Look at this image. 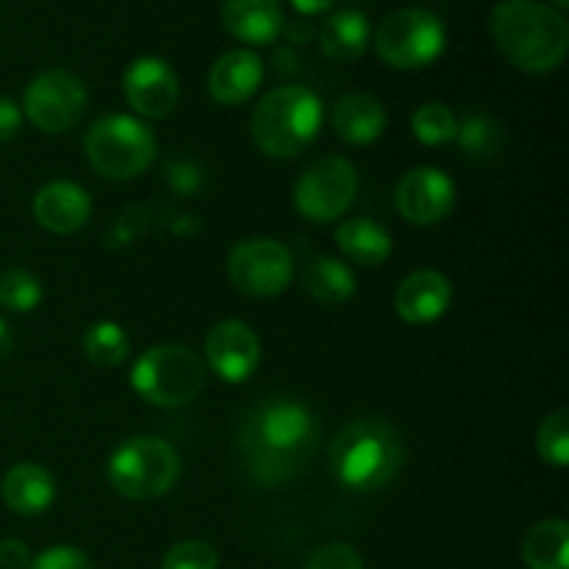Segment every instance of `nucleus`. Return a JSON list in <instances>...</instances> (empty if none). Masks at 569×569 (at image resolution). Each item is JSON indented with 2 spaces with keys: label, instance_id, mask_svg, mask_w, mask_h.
Returning a JSON list of instances; mask_svg holds the SVG:
<instances>
[{
  "label": "nucleus",
  "instance_id": "nucleus-1",
  "mask_svg": "<svg viewBox=\"0 0 569 569\" xmlns=\"http://www.w3.org/2000/svg\"><path fill=\"white\" fill-rule=\"evenodd\" d=\"M317 437L320 428L309 406L276 395L242 417L237 450L250 481L272 489L303 472L317 448Z\"/></svg>",
  "mask_w": 569,
  "mask_h": 569
},
{
  "label": "nucleus",
  "instance_id": "nucleus-2",
  "mask_svg": "<svg viewBox=\"0 0 569 569\" xmlns=\"http://www.w3.org/2000/svg\"><path fill=\"white\" fill-rule=\"evenodd\" d=\"M500 53L522 72H553L567 59L569 22L565 11L539 0H500L489 17Z\"/></svg>",
  "mask_w": 569,
  "mask_h": 569
},
{
  "label": "nucleus",
  "instance_id": "nucleus-3",
  "mask_svg": "<svg viewBox=\"0 0 569 569\" xmlns=\"http://www.w3.org/2000/svg\"><path fill=\"white\" fill-rule=\"evenodd\" d=\"M406 445L398 428L381 417H365L333 437L328 465L339 487L350 492H376L400 472Z\"/></svg>",
  "mask_w": 569,
  "mask_h": 569
},
{
  "label": "nucleus",
  "instance_id": "nucleus-4",
  "mask_svg": "<svg viewBox=\"0 0 569 569\" xmlns=\"http://www.w3.org/2000/svg\"><path fill=\"white\" fill-rule=\"evenodd\" d=\"M322 103L306 87H278L259 100L250 117V137L270 159H295L317 139Z\"/></svg>",
  "mask_w": 569,
  "mask_h": 569
},
{
  "label": "nucleus",
  "instance_id": "nucleus-5",
  "mask_svg": "<svg viewBox=\"0 0 569 569\" xmlns=\"http://www.w3.org/2000/svg\"><path fill=\"white\" fill-rule=\"evenodd\" d=\"M106 478L122 498H161L181 478V456L159 437H131L111 453Z\"/></svg>",
  "mask_w": 569,
  "mask_h": 569
},
{
  "label": "nucleus",
  "instance_id": "nucleus-6",
  "mask_svg": "<svg viewBox=\"0 0 569 569\" xmlns=\"http://www.w3.org/2000/svg\"><path fill=\"white\" fill-rule=\"evenodd\" d=\"M83 150L94 172L109 181H131L156 159V137L137 117L109 114L92 122Z\"/></svg>",
  "mask_w": 569,
  "mask_h": 569
},
{
  "label": "nucleus",
  "instance_id": "nucleus-7",
  "mask_svg": "<svg viewBox=\"0 0 569 569\" xmlns=\"http://www.w3.org/2000/svg\"><path fill=\"white\" fill-rule=\"evenodd\" d=\"M206 383V365L183 345H156L144 350L131 367V387L159 409H178L200 395Z\"/></svg>",
  "mask_w": 569,
  "mask_h": 569
},
{
  "label": "nucleus",
  "instance_id": "nucleus-8",
  "mask_svg": "<svg viewBox=\"0 0 569 569\" xmlns=\"http://www.w3.org/2000/svg\"><path fill=\"white\" fill-rule=\"evenodd\" d=\"M448 31L433 11L422 6L398 9L376 31V50L395 70H422L445 53Z\"/></svg>",
  "mask_w": 569,
  "mask_h": 569
},
{
  "label": "nucleus",
  "instance_id": "nucleus-9",
  "mask_svg": "<svg viewBox=\"0 0 569 569\" xmlns=\"http://www.w3.org/2000/svg\"><path fill=\"white\" fill-rule=\"evenodd\" d=\"M359 192V172L342 156H322L311 161L295 183V209L311 222H333L353 206Z\"/></svg>",
  "mask_w": 569,
  "mask_h": 569
},
{
  "label": "nucleus",
  "instance_id": "nucleus-10",
  "mask_svg": "<svg viewBox=\"0 0 569 569\" xmlns=\"http://www.w3.org/2000/svg\"><path fill=\"white\" fill-rule=\"evenodd\" d=\"M228 278L250 298H276L292 283L295 259L276 239H242L228 253Z\"/></svg>",
  "mask_w": 569,
  "mask_h": 569
},
{
  "label": "nucleus",
  "instance_id": "nucleus-11",
  "mask_svg": "<svg viewBox=\"0 0 569 569\" xmlns=\"http://www.w3.org/2000/svg\"><path fill=\"white\" fill-rule=\"evenodd\" d=\"M87 87L67 70H44L26 87V117L44 133H67L87 111Z\"/></svg>",
  "mask_w": 569,
  "mask_h": 569
},
{
  "label": "nucleus",
  "instance_id": "nucleus-12",
  "mask_svg": "<svg viewBox=\"0 0 569 569\" xmlns=\"http://www.w3.org/2000/svg\"><path fill=\"white\" fill-rule=\"evenodd\" d=\"M395 206L415 226H437L453 211L456 183L437 167H415L398 181Z\"/></svg>",
  "mask_w": 569,
  "mask_h": 569
},
{
  "label": "nucleus",
  "instance_id": "nucleus-13",
  "mask_svg": "<svg viewBox=\"0 0 569 569\" xmlns=\"http://www.w3.org/2000/svg\"><path fill=\"white\" fill-rule=\"evenodd\" d=\"M122 92L131 109L148 120H161L178 103V76L159 56H139L122 72Z\"/></svg>",
  "mask_w": 569,
  "mask_h": 569
},
{
  "label": "nucleus",
  "instance_id": "nucleus-14",
  "mask_svg": "<svg viewBox=\"0 0 569 569\" xmlns=\"http://www.w3.org/2000/svg\"><path fill=\"white\" fill-rule=\"evenodd\" d=\"M261 359V342L242 320H222L206 337V361L226 383H244Z\"/></svg>",
  "mask_w": 569,
  "mask_h": 569
},
{
  "label": "nucleus",
  "instance_id": "nucleus-15",
  "mask_svg": "<svg viewBox=\"0 0 569 569\" xmlns=\"http://www.w3.org/2000/svg\"><path fill=\"white\" fill-rule=\"evenodd\" d=\"M453 303V287L448 276L437 270H417L400 281L395 292V311L409 326H428L448 315Z\"/></svg>",
  "mask_w": 569,
  "mask_h": 569
},
{
  "label": "nucleus",
  "instance_id": "nucleus-16",
  "mask_svg": "<svg viewBox=\"0 0 569 569\" xmlns=\"http://www.w3.org/2000/svg\"><path fill=\"white\" fill-rule=\"evenodd\" d=\"M33 220L50 233H67L81 231L92 217V200L83 187L72 181H50L33 194Z\"/></svg>",
  "mask_w": 569,
  "mask_h": 569
},
{
  "label": "nucleus",
  "instance_id": "nucleus-17",
  "mask_svg": "<svg viewBox=\"0 0 569 569\" xmlns=\"http://www.w3.org/2000/svg\"><path fill=\"white\" fill-rule=\"evenodd\" d=\"M264 81V61L248 48L222 53L209 70V94L220 106H239L253 98Z\"/></svg>",
  "mask_w": 569,
  "mask_h": 569
},
{
  "label": "nucleus",
  "instance_id": "nucleus-18",
  "mask_svg": "<svg viewBox=\"0 0 569 569\" xmlns=\"http://www.w3.org/2000/svg\"><path fill=\"white\" fill-rule=\"evenodd\" d=\"M222 26L248 44H272L283 33L281 0H222Z\"/></svg>",
  "mask_w": 569,
  "mask_h": 569
},
{
  "label": "nucleus",
  "instance_id": "nucleus-19",
  "mask_svg": "<svg viewBox=\"0 0 569 569\" xmlns=\"http://www.w3.org/2000/svg\"><path fill=\"white\" fill-rule=\"evenodd\" d=\"M0 495H3V503L14 515L37 517L53 506L56 481L44 467L33 465V461H22V465H14L3 476Z\"/></svg>",
  "mask_w": 569,
  "mask_h": 569
},
{
  "label": "nucleus",
  "instance_id": "nucleus-20",
  "mask_svg": "<svg viewBox=\"0 0 569 569\" xmlns=\"http://www.w3.org/2000/svg\"><path fill=\"white\" fill-rule=\"evenodd\" d=\"M331 120L339 137L350 144H370L387 131V109H383L381 100L367 92L339 98Z\"/></svg>",
  "mask_w": 569,
  "mask_h": 569
},
{
  "label": "nucleus",
  "instance_id": "nucleus-21",
  "mask_svg": "<svg viewBox=\"0 0 569 569\" xmlns=\"http://www.w3.org/2000/svg\"><path fill=\"white\" fill-rule=\"evenodd\" d=\"M337 244L353 264L381 267L392 256V233L376 220L353 217L337 228Z\"/></svg>",
  "mask_w": 569,
  "mask_h": 569
},
{
  "label": "nucleus",
  "instance_id": "nucleus-22",
  "mask_svg": "<svg viewBox=\"0 0 569 569\" xmlns=\"http://www.w3.org/2000/svg\"><path fill=\"white\" fill-rule=\"evenodd\" d=\"M370 42V20L359 9H339L320 28V48L333 61L359 59Z\"/></svg>",
  "mask_w": 569,
  "mask_h": 569
},
{
  "label": "nucleus",
  "instance_id": "nucleus-23",
  "mask_svg": "<svg viewBox=\"0 0 569 569\" xmlns=\"http://www.w3.org/2000/svg\"><path fill=\"white\" fill-rule=\"evenodd\" d=\"M303 289L322 306H342L356 295V276L342 259L315 256L303 270Z\"/></svg>",
  "mask_w": 569,
  "mask_h": 569
},
{
  "label": "nucleus",
  "instance_id": "nucleus-24",
  "mask_svg": "<svg viewBox=\"0 0 569 569\" xmlns=\"http://www.w3.org/2000/svg\"><path fill=\"white\" fill-rule=\"evenodd\" d=\"M522 561L528 569H569V526L545 520L522 539Z\"/></svg>",
  "mask_w": 569,
  "mask_h": 569
},
{
  "label": "nucleus",
  "instance_id": "nucleus-25",
  "mask_svg": "<svg viewBox=\"0 0 569 569\" xmlns=\"http://www.w3.org/2000/svg\"><path fill=\"white\" fill-rule=\"evenodd\" d=\"M81 348H83V356L98 367H120L122 361L128 359V353H131L128 333L111 320L89 326L81 339Z\"/></svg>",
  "mask_w": 569,
  "mask_h": 569
},
{
  "label": "nucleus",
  "instance_id": "nucleus-26",
  "mask_svg": "<svg viewBox=\"0 0 569 569\" xmlns=\"http://www.w3.org/2000/svg\"><path fill=\"white\" fill-rule=\"evenodd\" d=\"M456 139L470 159H487L503 144V128L489 114H467L456 128Z\"/></svg>",
  "mask_w": 569,
  "mask_h": 569
},
{
  "label": "nucleus",
  "instance_id": "nucleus-27",
  "mask_svg": "<svg viewBox=\"0 0 569 569\" xmlns=\"http://www.w3.org/2000/svg\"><path fill=\"white\" fill-rule=\"evenodd\" d=\"M456 128H459V120H456V114L445 103H422L411 114V131L428 148L453 142Z\"/></svg>",
  "mask_w": 569,
  "mask_h": 569
},
{
  "label": "nucleus",
  "instance_id": "nucleus-28",
  "mask_svg": "<svg viewBox=\"0 0 569 569\" xmlns=\"http://www.w3.org/2000/svg\"><path fill=\"white\" fill-rule=\"evenodd\" d=\"M42 303V283L33 272L11 267L0 276V306L17 315H28Z\"/></svg>",
  "mask_w": 569,
  "mask_h": 569
},
{
  "label": "nucleus",
  "instance_id": "nucleus-29",
  "mask_svg": "<svg viewBox=\"0 0 569 569\" xmlns=\"http://www.w3.org/2000/svg\"><path fill=\"white\" fill-rule=\"evenodd\" d=\"M537 450L542 456L545 465L559 467L565 470L569 465V411L556 409L553 415H548L539 426L537 433Z\"/></svg>",
  "mask_w": 569,
  "mask_h": 569
},
{
  "label": "nucleus",
  "instance_id": "nucleus-30",
  "mask_svg": "<svg viewBox=\"0 0 569 569\" xmlns=\"http://www.w3.org/2000/svg\"><path fill=\"white\" fill-rule=\"evenodd\" d=\"M150 220H153L150 209H144V206H128V209L122 211L114 222H111V228L106 231L103 244L109 250L131 248V244L137 242L144 231H148Z\"/></svg>",
  "mask_w": 569,
  "mask_h": 569
},
{
  "label": "nucleus",
  "instance_id": "nucleus-31",
  "mask_svg": "<svg viewBox=\"0 0 569 569\" xmlns=\"http://www.w3.org/2000/svg\"><path fill=\"white\" fill-rule=\"evenodd\" d=\"M220 556L203 539H187V542L172 545L164 553L161 569H217Z\"/></svg>",
  "mask_w": 569,
  "mask_h": 569
},
{
  "label": "nucleus",
  "instance_id": "nucleus-32",
  "mask_svg": "<svg viewBox=\"0 0 569 569\" xmlns=\"http://www.w3.org/2000/svg\"><path fill=\"white\" fill-rule=\"evenodd\" d=\"M303 569H365V561L353 545L331 542L317 548Z\"/></svg>",
  "mask_w": 569,
  "mask_h": 569
},
{
  "label": "nucleus",
  "instance_id": "nucleus-33",
  "mask_svg": "<svg viewBox=\"0 0 569 569\" xmlns=\"http://www.w3.org/2000/svg\"><path fill=\"white\" fill-rule=\"evenodd\" d=\"M164 178L172 192L200 194L206 187V172L192 159H172L164 164Z\"/></svg>",
  "mask_w": 569,
  "mask_h": 569
},
{
  "label": "nucleus",
  "instance_id": "nucleus-34",
  "mask_svg": "<svg viewBox=\"0 0 569 569\" xmlns=\"http://www.w3.org/2000/svg\"><path fill=\"white\" fill-rule=\"evenodd\" d=\"M28 569H92V561L83 550L70 548V545H56V548L42 550L37 559H31Z\"/></svg>",
  "mask_w": 569,
  "mask_h": 569
},
{
  "label": "nucleus",
  "instance_id": "nucleus-35",
  "mask_svg": "<svg viewBox=\"0 0 569 569\" xmlns=\"http://www.w3.org/2000/svg\"><path fill=\"white\" fill-rule=\"evenodd\" d=\"M22 131V109L11 98L0 94V142H11Z\"/></svg>",
  "mask_w": 569,
  "mask_h": 569
},
{
  "label": "nucleus",
  "instance_id": "nucleus-36",
  "mask_svg": "<svg viewBox=\"0 0 569 569\" xmlns=\"http://www.w3.org/2000/svg\"><path fill=\"white\" fill-rule=\"evenodd\" d=\"M31 565V550L26 542L9 537L0 539V567L3 569H28Z\"/></svg>",
  "mask_w": 569,
  "mask_h": 569
},
{
  "label": "nucleus",
  "instance_id": "nucleus-37",
  "mask_svg": "<svg viewBox=\"0 0 569 569\" xmlns=\"http://www.w3.org/2000/svg\"><path fill=\"white\" fill-rule=\"evenodd\" d=\"M289 3H292V9L298 11V14L311 17V14H320V11L331 9L337 0H289Z\"/></svg>",
  "mask_w": 569,
  "mask_h": 569
},
{
  "label": "nucleus",
  "instance_id": "nucleus-38",
  "mask_svg": "<svg viewBox=\"0 0 569 569\" xmlns=\"http://www.w3.org/2000/svg\"><path fill=\"white\" fill-rule=\"evenodd\" d=\"M11 348H14V333H11L9 322L0 317V359H6L11 353Z\"/></svg>",
  "mask_w": 569,
  "mask_h": 569
},
{
  "label": "nucleus",
  "instance_id": "nucleus-39",
  "mask_svg": "<svg viewBox=\"0 0 569 569\" xmlns=\"http://www.w3.org/2000/svg\"><path fill=\"white\" fill-rule=\"evenodd\" d=\"M553 6H556V9H559V11H565L567 6H569V0H553Z\"/></svg>",
  "mask_w": 569,
  "mask_h": 569
}]
</instances>
